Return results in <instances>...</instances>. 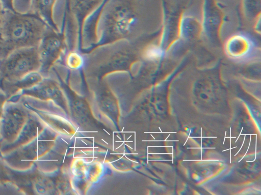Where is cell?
Returning <instances> with one entry per match:
<instances>
[{"instance_id":"6da1fadb","label":"cell","mask_w":261,"mask_h":195,"mask_svg":"<svg viewBox=\"0 0 261 195\" xmlns=\"http://www.w3.org/2000/svg\"><path fill=\"white\" fill-rule=\"evenodd\" d=\"M138 0H106L96 21L97 46L146 39L161 32L163 16L143 12Z\"/></svg>"},{"instance_id":"7a4b0ae2","label":"cell","mask_w":261,"mask_h":195,"mask_svg":"<svg viewBox=\"0 0 261 195\" xmlns=\"http://www.w3.org/2000/svg\"><path fill=\"white\" fill-rule=\"evenodd\" d=\"M48 27L33 13L3 9L0 24V59L19 48L37 47Z\"/></svg>"},{"instance_id":"3957f363","label":"cell","mask_w":261,"mask_h":195,"mask_svg":"<svg viewBox=\"0 0 261 195\" xmlns=\"http://www.w3.org/2000/svg\"><path fill=\"white\" fill-rule=\"evenodd\" d=\"M216 0H203L201 14V38L217 46L223 44L239 27L238 16L231 17Z\"/></svg>"},{"instance_id":"277c9868","label":"cell","mask_w":261,"mask_h":195,"mask_svg":"<svg viewBox=\"0 0 261 195\" xmlns=\"http://www.w3.org/2000/svg\"><path fill=\"white\" fill-rule=\"evenodd\" d=\"M40 68L36 47L16 49L0 59V90Z\"/></svg>"},{"instance_id":"5b68a950","label":"cell","mask_w":261,"mask_h":195,"mask_svg":"<svg viewBox=\"0 0 261 195\" xmlns=\"http://www.w3.org/2000/svg\"><path fill=\"white\" fill-rule=\"evenodd\" d=\"M49 129L42 132L29 143L2 156L6 164L17 171H26L34 167L36 161L45 155L48 149Z\"/></svg>"},{"instance_id":"8992f818","label":"cell","mask_w":261,"mask_h":195,"mask_svg":"<svg viewBox=\"0 0 261 195\" xmlns=\"http://www.w3.org/2000/svg\"><path fill=\"white\" fill-rule=\"evenodd\" d=\"M223 47L226 56L236 63L246 64L260 60V46L248 32L236 31L224 41Z\"/></svg>"},{"instance_id":"52a82bcc","label":"cell","mask_w":261,"mask_h":195,"mask_svg":"<svg viewBox=\"0 0 261 195\" xmlns=\"http://www.w3.org/2000/svg\"><path fill=\"white\" fill-rule=\"evenodd\" d=\"M30 113L21 102L6 101L0 118V148L15 141Z\"/></svg>"},{"instance_id":"ba28073f","label":"cell","mask_w":261,"mask_h":195,"mask_svg":"<svg viewBox=\"0 0 261 195\" xmlns=\"http://www.w3.org/2000/svg\"><path fill=\"white\" fill-rule=\"evenodd\" d=\"M40 61L38 72L49 76L51 69L65 54V39L63 34L48 27L37 47Z\"/></svg>"},{"instance_id":"9c48e42d","label":"cell","mask_w":261,"mask_h":195,"mask_svg":"<svg viewBox=\"0 0 261 195\" xmlns=\"http://www.w3.org/2000/svg\"><path fill=\"white\" fill-rule=\"evenodd\" d=\"M193 0H161L163 22L158 43L166 52L176 39L178 20Z\"/></svg>"},{"instance_id":"30bf717a","label":"cell","mask_w":261,"mask_h":195,"mask_svg":"<svg viewBox=\"0 0 261 195\" xmlns=\"http://www.w3.org/2000/svg\"><path fill=\"white\" fill-rule=\"evenodd\" d=\"M186 10L179 17L176 38L167 49L168 57H177L186 47L201 38V15L198 16Z\"/></svg>"},{"instance_id":"8fae6325","label":"cell","mask_w":261,"mask_h":195,"mask_svg":"<svg viewBox=\"0 0 261 195\" xmlns=\"http://www.w3.org/2000/svg\"><path fill=\"white\" fill-rule=\"evenodd\" d=\"M46 126L32 111L16 139L0 148V157L29 143L37 137Z\"/></svg>"},{"instance_id":"7c38bea8","label":"cell","mask_w":261,"mask_h":195,"mask_svg":"<svg viewBox=\"0 0 261 195\" xmlns=\"http://www.w3.org/2000/svg\"><path fill=\"white\" fill-rule=\"evenodd\" d=\"M105 0H66L68 7L67 11L73 19L76 20L79 24L85 20V18L93 12Z\"/></svg>"},{"instance_id":"4fadbf2b","label":"cell","mask_w":261,"mask_h":195,"mask_svg":"<svg viewBox=\"0 0 261 195\" xmlns=\"http://www.w3.org/2000/svg\"><path fill=\"white\" fill-rule=\"evenodd\" d=\"M56 1L57 0H31L29 12L36 15L50 28L59 32L53 20V10Z\"/></svg>"},{"instance_id":"5bb4252c","label":"cell","mask_w":261,"mask_h":195,"mask_svg":"<svg viewBox=\"0 0 261 195\" xmlns=\"http://www.w3.org/2000/svg\"><path fill=\"white\" fill-rule=\"evenodd\" d=\"M43 78V77L38 71L32 72L25 75L15 82L8 85L3 89L2 91L8 99L22 90L35 86Z\"/></svg>"},{"instance_id":"9a60e30c","label":"cell","mask_w":261,"mask_h":195,"mask_svg":"<svg viewBox=\"0 0 261 195\" xmlns=\"http://www.w3.org/2000/svg\"><path fill=\"white\" fill-rule=\"evenodd\" d=\"M242 9L248 19L256 21L260 16L261 0H242Z\"/></svg>"},{"instance_id":"2e32d148","label":"cell","mask_w":261,"mask_h":195,"mask_svg":"<svg viewBox=\"0 0 261 195\" xmlns=\"http://www.w3.org/2000/svg\"><path fill=\"white\" fill-rule=\"evenodd\" d=\"M66 65L69 69L77 70L82 69L85 64V58L80 53L71 51L67 54L66 58L63 56Z\"/></svg>"},{"instance_id":"e0dca14e","label":"cell","mask_w":261,"mask_h":195,"mask_svg":"<svg viewBox=\"0 0 261 195\" xmlns=\"http://www.w3.org/2000/svg\"><path fill=\"white\" fill-rule=\"evenodd\" d=\"M10 187L16 190L11 177V168L6 164L0 157V186Z\"/></svg>"},{"instance_id":"ac0fdd59","label":"cell","mask_w":261,"mask_h":195,"mask_svg":"<svg viewBox=\"0 0 261 195\" xmlns=\"http://www.w3.org/2000/svg\"><path fill=\"white\" fill-rule=\"evenodd\" d=\"M14 0H0L3 9L14 10L13 7Z\"/></svg>"},{"instance_id":"d6986e66","label":"cell","mask_w":261,"mask_h":195,"mask_svg":"<svg viewBox=\"0 0 261 195\" xmlns=\"http://www.w3.org/2000/svg\"><path fill=\"white\" fill-rule=\"evenodd\" d=\"M7 99L8 98L6 95L3 91L0 90V118L3 112L4 104Z\"/></svg>"},{"instance_id":"ffe728a7","label":"cell","mask_w":261,"mask_h":195,"mask_svg":"<svg viewBox=\"0 0 261 195\" xmlns=\"http://www.w3.org/2000/svg\"><path fill=\"white\" fill-rule=\"evenodd\" d=\"M249 135H250V141H249V146H248V149H247V150L246 152L245 153V154H244V155L243 156V157H242V158H241V159L239 161V162H240V161H241V160H242V159L245 157V156L246 155V154L247 152H248V149H249V148L250 145V143H251V135H252V134H249Z\"/></svg>"},{"instance_id":"44dd1931","label":"cell","mask_w":261,"mask_h":195,"mask_svg":"<svg viewBox=\"0 0 261 195\" xmlns=\"http://www.w3.org/2000/svg\"><path fill=\"white\" fill-rule=\"evenodd\" d=\"M244 135H245V137L244 138V140H243V143L242 144V146H241V148H240V149L238 150V152L236 154H234V156H236L240 152V151L241 150V149H242V148L243 146V144H244V143L245 140V136L247 135V134H244Z\"/></svg>"},{"instance_id":"7402d4cb","label":"cell","mask_w":261,"mask_h":195,"mask_svg":"<svg viewBox=\"0 0 261 195\" xmlns=\"http://www.w3.org/2000/svg\"><path fill=\"white\" fill-rule=\"evenodd\" d=\"M2 11H3V7H2V4L0 2V24H1V15H2Z\"/></svg>"},{"instance_id":"603a6c76","label":"cell","mask_w":261,"mask_h":195,"mask_svg":"<svg viewBox=\"0 0 261 195\" xmlns=\"http://www.w3.org/2000/svg\"><path fill=\"white\" fill-rule=\"evenodd\" d=\"M243 129V127H242V129H241V132H240V134H239V136H238V138L237 139V140L235 141V142H236V143L237 142V140H238V139L239 138V137H240V135H241V133H242V132Z\"/></svg>"},{"instance_id":"cb8c5ba5","label":"cell","mask_w":261,"mask_h":195,"mask_svg":"<svg viewBox=\"0 0 261 195\" xmlns=\"http://www.w3.org/2000/svg\"><path fill=\"white\" fill-rule=\"evenodd\" d=\"M191 132V131H190V133H189V136H188V138L187 139V140H186V142H185V144H184V145H185V144L187 143V140H188V139H189V137H190V135Z\"/></svg>"},{"instance_id":"d4e9b609","label":"cell","mask_w":261,"mask_h":195,"mask_svg":"<svg viewBox=\"0 0 261 195\" xmlns=\"http://www.w3.org/2000/svg\"><path fill=\"white\" fill-rule=\"evenodd\" d=\"M226 132H225V137H224V139L223 144H224V141H225V138H226Z\"/></svg>"}]
</instances>
